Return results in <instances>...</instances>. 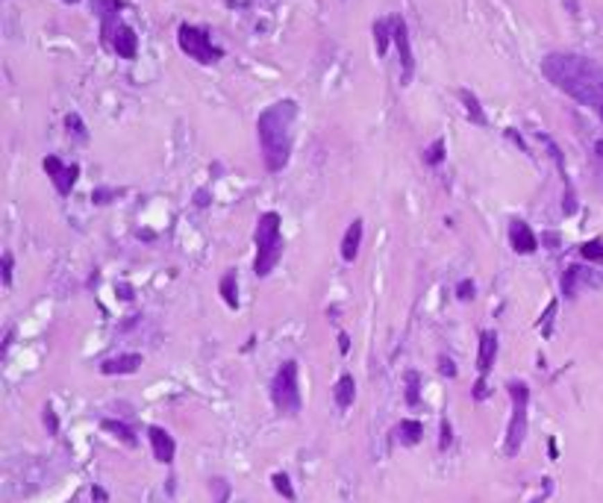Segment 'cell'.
Listing matches in <instances>:
<instances>
[{"mask_svg": "<svg viewBox=\"0 0 603 503\" xmlns=\"http://www.w3.org/2000/svg\"><path fill=\"white\" fill-rule=\"evenodd\" d=\"M541 74L580 106H600L603 101V71L586 56L547 53L541 59Z\"/></svg>", "mask_w": 603, "mask_h": 503, "instance_id": "cell-1", "label": "cell"}, {"mask_svg": "<svg viewBox=\"0 0 603 503\" xmlns=\"http://www.w3.org/2000/svg\"><path fill=\"white\" fill-rule=\"evenodd\" d=\"M294 121H298V103L289 101V97L265 106L260 112V118H256V136H260L262 162L271 174L282 171L291 159Z\"/></svg>", "mask_w": 603, "mask_h": 503, "instance_id": "cell-2", "label": "cell"}, {"mask_svg": "<svg viewBox=\"0 0 603 503\" xmlns=\"http://www.w3.org/2000/svg\"><path fill=\"white\" fill-rule=\"evenodd\" d=\"M253 241H256L253 271H256V277H268L282 256V232H280V215L277 212L260 215L256 230H253Z\"/></svg>", "mask_w": 603, "mask_h": 503, "instance_id": "cell-3", "label": "cell"}, {"mask_svg": "<svg viewBox=\"0 0 603 503\" xmlns=\"http://www.w3.org/2000/svg\"><path fill=\"white\" fill-rule=\"evenodd\" d=\"M271 400L280 415H298L303 409V398H300V368L294 359H286L271 383Z\"/></svg>", "mask_w": 603, "mask_h": 503, "instance_id": "cell-4", "label": "cell"}, {"mask_svg": "<svg viewBox=\"0 0 603 503\" xmlns=\"http://www.w3.org/2000/svg\"><path fill=\"white\" fill-rule=\"evenodd\" d=\"M509 398H512V421H509V433H507V457H518V450L524 447L527 438V409H530V389L521 380H512L507 386Z\"/></svg>", "mask_w": 603, "mask_h": 503, "instance_id": "cell-5", "label": "cell"}, {"mask_svg": "<svg viewBox=\"0 0 603 503\" xmlns=\"http://www.w3.org/2000/svg\"><path fill=\"white\" fill-rule=\"evenodd\" d=\"M177 44H180L182 53L192 56L194 62H201V65H212V62H218V59L224 56V51L212 44L209 33L203 27H194V24H180Z\"/></svg>", "mask_w": 603, "mask_h": 503, "instance_id": "cell-6", "label": "cell"}, {"mask_svg": "<svg viewBox=\"0 0 603 503\" xmlns=\"http://www.w3.org/2000/svg\"><path fill=\"white\" fill-rule=\"evenodd\" d=\"M391 18V42H395L398 53H400V83L409 85L412 74H415V53H412V42H409V30H406L403 15H389Z\"/></svg>", "mask_w": 603, "mask_h": 503, "instance_id": "cell-7", "label": "cell"}, {"mask_svg": "<svg viewBox=\"0 0 603 503\" xmlns=\"http://www.w3.org/2000/svg\"><path fill=\"white\" fill-rule=\"evenodd\" d=\"M44 174L51 177V182L56 186V191L62 194V198H68L71 194V189H74V182H77V177H80V168L77 165H65L59 156H44Z\"/></svg>", "mask_w": 603, "mask_h": 503, "instance_id": "cell-8", "label": "cell"}, {"mask_svg": "<svg viewBox=\"0 0 603 503\" xmlns=\"http://www.w3.org/2000/svg\"><path fill=\"white\" fill-rule=\"evenodd\" d=\"M92 9H94V15L101 18L103 42H112L115 30L121 27L118 15H121V9H124V3H121V0H92Z\"/></svg>", "mask_w": 603, "mask_h": 503, "instance_id": "cell-9", "label": "cell"}, {"mask_svg": "<svg viewBox=\"0 0 603 503\" xmlns=\"http://www.w3.org/2000/svg\"><path fill=\"white\" fill-rule=\"evenodd\" d=\"M509 244H512L515 253L527 256V253H536L538 250V236H536L533 227L527 224L524 218H512L509 221Z\"/></svg>", "mask_w": 603, "mask_h": 503, "instance_id": "cell-10", "label": "cell"}, {"mask_svg": "<svg viewBox=\"0 0 603 503\" xmlns=\"http://www.w3.org/2000/svg\"><path fill=\"white\" fill-rule=\"evenodd\" d=\"M147 438H151V447H153V457L162 462V465H171L177 457V441L171 433H165L162 427H147Z\"/></svg>", "mask_w": 603, "mask_h": 503, "instance_id": "cell-11", "label": "cell"}, {"mask_svg": "<svg viewBox=\"0 0 603 503\" xmlns=\"http://www.w3.org/2000/svg\"><path fill=\"white\" fill-rule=\"evenodd\" d=\"M112 51L121 56V59H135L139 56V35H135V30L133 27H127V24H121V27L115 30V35H112Z\"/></svg>", "mask_w": 603, "mask_h": 503, "instance_id": "cell-12", "label": "cell"}, {"mask_svg": "<svg viewBox=\"0 0 603 503\" xmlns=\"http://www.w3.org/2000/svg\"><path fill=\"white\" fill-rule=\"evenodd\" d=\"M495 359H498V333H495V330H486V333L479 336V353H477L479 377H486L491 371Z\"/></svg>", "mask_w": 603, "mask_h": 503, "instance_id": "cell-13", "label": "cell"}, {"mask_svg": "<svg viewBox=\"0 0 603 503\" xmlns=\"http://www.w3.org/2000/svg\"><path fill=\"white\" fill-rule=\"evenodd\" d=\"M142 353H121V357H112L101 365V371L106 377H115V374H135L142 368Z\"/></svg>", "mask_w": 603, "mask_h": 503, "instance_id": "cell-14", "label": "cell"}, {"mask_svg": "<svg viewBox=\"0 0 603 503\" xmlns=\"http://www.w3.org/2000/svg\"><path fill=\"white\" fill-rule=\"evenodd\" d=\"M362 232H365L362 218H353V224L348 227V232H344V239H341V259H344V262H353L356 256H359Z\"/></svg>", "mask_w": 603, "mask_h": 503, "instance_id": "cell-15", "label": "cell"}, {"mask_svg": "<svg viewBox=\"0 0 603 503\" xmlns=\"http://www.w3.org/2000/svg\"><path fill=\"white\" fill-rule=\"evenodd\" d=\"M333 398L339 403V409H350L353 407V400H356V380H353V374H341L339 377V383L333 389Z\"/></svg>", "mask_w": 603, "mask_h": 503, "instance_id": "cell-16", "label": "cell"}, {"mask_svg": "<svg viewBox=\"0 0 603 503\" xmlns=\"http://www.w3.org/2000/svg\"><path fill=\"white\" fill-rule=\"evenodd\" d=\"M421 438H424V424L421 421L406 418V421L398 424V441H400L403 447H415Z\"/></svg>", "mask_w": 603, "mask_h": 503, "instance_id": "cell-17", "label": "cell"}, {"mask_svg": "<svg viewBox=\"0 0 603 503\" xmlns=\"http://www.w3.org/2000/svg\"><path fill=\"white\" fill-rule=\"evenodd\" d=\"M538 142L547 147V153H550V159L557 162V171H559V177H562V182H565V191H574L571 189V180H568V168H565V156H562V151H559V144L553 142L547 133H538Z\"/></svg>", "mask_w": 603, "mask_h": 503, "instance_id": "cell-18", "label": "cell"}, {"mask_svg": "<svg viewBox=\"0 0 603 503\" xmlns=\"http://www.w3.org/2000/svg\"><path fill=\"white\" fill-rule=\"evenodd\" d=\"M459 101H462V106H465V115H468L474 124H479V127L489 124V118H486V112H483V103L477 101V94H471L468 89H462V92H459Z\"/></svg>", "mask_w": 603, "mask_h": 503, "instance_id": "cell-19", "label": "cell"}, {"mask_svg": "<svg viewBox=\"0 0 603 503\" xmlns=\"http://www.w3.org/2000/svg\"><path fill=\"white\" fill-rule=\"evenodd\" d=\"M221 298H224V303L230 306V309H239V280H236V271H227L224 277H221Z\"/></svg>", "mask_w": 603, "mask_h": 503, "instance_id": "cell-20", "label": "cell"}, {"mask_svg": "<svg viewBox=\"0 0 603 503\" xmlns=\"http://www.w3.org/2000/svg\"><path fill=\"white\" fill-rule=\"evenodd\" d=\"M389 42H391V18L374 21V47H377V56H386Z\"/></svg>", "mask_w": 603, "mask_h": 503, "instance_id": "cell-21", "label": "cell"}, {"mask_svg": "<svg viewBox=\"0 0 603 503\" xmlns=\"http://www.w3.org/2000/svg\"><path fill=\"white\" fill-rule=\"evenodd\" d=\"M101 427H103L106 433H112V436H115L118 441H124L127 447H135V445H139V438H135V433L130 430V427H127L124 421H112V418H106V421H103Z\"/></svg>", "mask_w": 603, "mask_h": 503, "instance_id": "cell-22", "label": "cell"}, {"mask_svg": "<svg viewBox=\"0 0 603 503\" xmlns=\"http://www.w3.org/2000/svg\"><path fill=\"white\" fill-rule=\"evenodd\" d=\"M445 156H448V142H445V139H436V142L424 151V162H427L430 168H439L441 162H445Z\"/></svg>", "mask_w": 603, "mask_h": 503, "instance_id": "cell-23", "label": "cell"}, {"mask_svg": "<svg viewBox=\"0 0 603 503\" xmlns=\"http://www.w3.org/2000/svg\"><path fill=\"white\" fill-rule=\"evenodd\" d=\"M406 403L409 407L421 403V374L418 371H406Z\"/></svg>", "mask_w": 603, "mask_h": 503, "instance_id": "cell-24", "label": "cell"}, {"mask_svg": "<svg viewBox=\"0 0 603 503\" xmlns=\"http://www.w3.org/2000/svg\"><path fill=\"white\" fill-rule=\"evenodd\" d=\"M580 274H583L580 265L565 268V274H562V294H565V298H574V294H577V280H580Z\"/></svg>", "mask_w": 603, "mask_h": 503, "instance_id": "cell-25", "label": "cell"}, {"mask_svg": "<svg viewBox=\"0 0 603 503\" xmlns=\"http://www.w3.org/2000/svg\"><path fill=\"white\" fill-rule=\"evenodd\" d=\"M580 256H583V259H588V262H603V241L600 239L586 241L583 248H580Z\"/></svg>", "mask_w": 603, "mask_h": 503, "instance_id": "cell-26", "label": "cell"}, {"mask_svg": "<svg viewBox=\"0 0 603 503\" xmlns=\"http://www.w3.org/2000/svg\"><path fill=\"white\" fill-rule=\"evenodd\" d=\"M271 483H274V488H277V492L286 497V500H294V486H291V480H289V474L277 471L274 477H271Z\"/></svg>", "mask_w": 603, "mask_h": 503, "instance_id": "cell-27", "label": "cell"}, {"mask_svg": "<svg viewBox=\"0 0 603 503\" xmlns=\"http://www.w3.org/2000/svg\"><path fill=\"white\" fill-rule=\"evenodd\" d=\"M553 315H557V300H550L545 315H541V333H545V336L553 333Z\"/></svg>", "mask_w": 603, "mask_h": 503, "instance_id": "cell-28", "label": "cell"}, {"mask_svg": "<svg viewBox=\"0 0 603 503\" xmlns=\"http://www.w3.org/2000/svg\"><path fill=\"white\" fill-rule=\"evenodd\" d=\"M65 127H68V133H77L80 139H85V124H83V118H80L77 112H71V115L65 118Z\"/></svg>", "mask_w": 603, "mask_h": 503, "instance_id": "cell-29", "label": "cell"}, {"mask_svg": "<svg viewBox=\"0 0 603 503\" xmlns=\"http://www.w3.org/2000/svg\"><path fill=\"white\" fill-rule=\"evenodd\" d=\"M450 441H453V427H450V421L445 418V421H441V438H439V450H448V447H450Z\"/></svg>", "mask_w": 603, "mask_h": 503, "instance_id": "cell-30", "label": "cell"}, {"mask_svg": "<svg viewBox=\"0 0 603 503\" xmlns=\"http://www.w3.org/2000/svg\"><path fill=\"white\" fill-rule=\"evenodd\" d=\"M44 427H47V433H51V436L59 433V418H56L53 407H44Z\"/></svg>", "mask_w": 603, "mask_h": 503, "instance_id": "cell-31", "label": "cell"}, {"mask_svg": "<svg viewBox=\"0 0 603 503\" xmlns=\"http://www.w3.org/2000/svg\"><path fill=\"white\" fill-rule=\"evenodd\" d=\"M457 298L459 300H471L474 298V280H462V283L457 286Z\"/></svg>", "mask_w": 603, "mask_h": 503, "instance_id": "cell-32", "label": "cell"}, {"mask_svg": "<svg viewBox=\"0 0 603 503\" xmlns=\"http://www.w3.org/2000/svg\"><path fill=\"white\" fill-rule=\"evenodd\" d=\"M439 371L445 374V377H457V365H453L450 357H441V359H439Z\"/></svg>", "mask_w": 603, "mask_h": 503, "instance_id": "cell-33", "label": "cell"}, {"mask_svg": "<svg viewBox=\"0 0 603 503\" xmlns=\"http://www.w3.org/2000/svg\"><path fill=\"white\" fill-rule=\"evenodd\" d=\"M3 286H6V289L12 286V253H9V250L3 253Z\"/></svg>", "mask_w": 603, "mask_h": 503, "instance_id": "cell-34", "label": "cell"}, {"mask_svg": "<svg viewBox=\"0 0 603 503\" xmlns=\"http://www.w3.org/2000/svg\"><path fill=\"white\" fill-rule=\"evenodd\" d=\"M92 500H94V503H109L106 488H101V486H92Z\"/></svg>", "mask_w": 603, "mask_h": 503, "instance_id": "cell-35", "label": "cell"}, {"mask_svg": "<svg viewBox=\"0 0 603 503\" xmlns=\"http://www.w3.org/2000/svg\"><path fill=\"white\" fill-rule=\"evenodd\" d=\"M507 139H509V142H515V144H518V151H524V153H530V151H527V144H524V139H521V136H518V133H515L512 127L507 130Z\"/></svg>", "mask_w": 603, "mask_h": 503, "instance_id": "cell-36", "label": "cell"}, {"mask_svg": "<svg viewBox=\"0 0 603 503\" xmlns=\"http://www.w3.org/2000/svg\"><path fill=\"white\" fill-rule=\"evenodd\" d=\"M541 244H545V248H559V236L557 232H545V236H541Z\"/></svg>", "mask_w": 603, "mask_h": 503, "instance_id": "cell-37", "label": "cell"}, {"mask_svg": "<svg viewBox=\"0 0 603 503\" xmlns=\"http://www.w3.org/2000/svg\"><path fill=\"white\" fill-rule=\"evenodd\" d=\"M339 350H341V353H348V350H350V339H348V333H339Z\"/></svg>", "mask_w": 603, "mask_h": 503, "instance_id": "cell-38", "label": "cell"}, {"mask_svg": "<svg viewBox=\"0 0 603 503\" xmlns=\"http://www.w3.org/2000/svg\"><path fill=\"white\" fill-rule=\"evenodd\" d=\"M118 298H121V300H133V291H130V286H118Z\"/></svg>", "mask_w": 603, "mask_h": 503, "instance_id": "cell-39", "label": "cell"}, {"mask_svg": "<svg viewBox=\"0 0 603 503\" xmlns=\"http://www.w3.org/2000/svg\"><path fill=\"white\" fill-rule=\"evenodd\" d=\"M227 497H230V488H227V486H221V497H218V503H227Z\"/></svg>", "mask_w": 603, "mask_h": 503, "instance_id": "cell-40", "label": "cell"}, {"mask_svg": "<svg viewBox=\"0 0 603 503\" xmlns=\"http://www.w3.org/2000/svg\"><path fill=\"white\" fill-rule=\"evenodd\" d=\"M595 151H597V156H600V162H603V139L595 144Z\"/></svg>", "mask_w": 603, "mask_h": 503, "instance_id": "cell-41", "label": "cell"}, {"mask_svg": "<svg viewBox=\"0 0 603 503\" xmlns=\"http://www.w3.org/2000/svg\"><path fill=\"white\" fill-rule=\"evenodd\" d=\"M198 206H206V191H198Z\"/></svg>", "mask_w": 603, "mask_h": 503, "instance_id": "cell-42", "label": "cell"}, {"mask_svg": "<svg viewBox=\"0 0 603 503\" xmlns=\"http://www.w3.org/2000/svg\"><path fill=\"white\" fill-rule=\"evenodd\" d=\"M62 3H71V6H74V3H80V0H62Z\"/></svg>", "mask_w": 603, "mask_h": 503, "instance_id": "cell-43", "label": "cell"}, {"mask_svg": "<svg viewBox=\"0 0 603 503\" xmlns=\"http://www.w3.org/2000/svg\"><path fill=\"white\" fill-rule=\"evenodd\" d=\"M597 109H600V118H603V101H600V106H597Z\"/></svg>", "mask_w": 603, "mask_h": 503, "instance_id": "cell-44", "label": "cell"}]
</instances>
